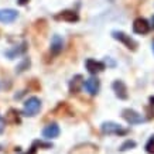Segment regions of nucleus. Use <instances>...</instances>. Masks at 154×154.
<instances>
[{
    "mask_svg": "<svg viewBox=\"0 0 154 154\" xmlns=\"http://www.w3.org/2000/svg\"><path fill=\"white\" fill-rule=\"evenodd\" d=\"M28 86H30V88L33 86L34 89H40V84L37 82V79H33L31 82H30V85H28Z\"/></svg>",
    "mask_w": 154,
    "mask_h": 154,
    "instance_id": "obj_20",
    "label": "nucleus"
},
{
    "mask_svg": "<svg viewBox=\"0 0 154 154\" xmlns=\"http://www.w3.org/2000/svg\"><path fill=\"white\" fill-rule=\"evenodd\" d=\"M0 149H2V147H0Z\"/></svg>",
    "mask_w": 154,
    "mask_h": 154,
    "instance_id": "obj_25",
    "label": "nucleus"
},
{
    "mask_svg": "<svg viewBox=\"0 0 154 154\" xmlns=\"http://www.w3.org/2000/svg\"><path fill=\"white\" fill-rule=\"evenodd\" d=\"M84 82L85 81H84V76H82V75H75L69 82V92L72 95L78 94L81 91V88L84 86Z\"/></svg>",
    "mask_w": 154,
    "mask_h": 154,
    "instance_id": "obj_12",
    "label": "nucleus"
},
{
    "mask_svg": "<svg viewBox=\"0 0 154 154\" xmlns=\"http://www.w3.org/2000/svg\"><path fill=\"white\" fill-rule=\"evenodd\" d=\"M85 68H86V71H88L91 75H96V74H99V72H102V71L105 69V64L100 62V61L89 58V60L85 61Z\"/></svg>",
    "mask_w": 154,
    "mask_h": 154,
    "instance_id": "obj_6",
    "label": "nucleus"
},
{
    "mask_svg": "<svg viewBox=\"0 0 154 154\" xmlns=\"http://www.w3.org/2000/svg\"><path fill=\"white\" fill-rule=\"evenodd\" d=\"M24 51H26V42H23L21 48H13V50L7 51L6 52V55L9 57L10 60H13V58H16V55H20V54H23Z\"/></svg>",
    "mask_w": 154,
    "mask_h": 154,
    "instance_id": "obj_16",
    "label": "nucleus"
},
{
    "mask_svg": "<svg viewBox=\"0 0 154 154\" xmlns=\"http://www.w3.org/2000/svg\"><path fill=\"white\" fill-rule=\"evenodd\" d=\"M150 105L154 106V96H150Z\"/></svg>",
    "mask_w": 154,
    "mask_h": 154,
    "instance_id": "obj_22",
    "label": "nucleus"
},
{
    "mask_svg": "<svg viewBox=\"0 0 154 154\" xmlns=\"http://www.w3.org/2000/svg\"><path fill=\"white\" fill-rule=\"evenodd\" d=\"M100 130H102V133H105V134H117V136L127 134L126 129H122L120 125H117L115 122H105V123H102Z\"/></svg>",
    "mask_w": 154,
    "mask_h": 154,
    "instance_id": "obj_3",
    "label": "nucleus"
},
{
    "mask_svg": "<svg viewBox=\"0 0 154 154\" xmlns=\"http://www.w3.org/2000/svg\"><path fill=\"white\" fill-rule=\"evenodd\" d=\"M41 110V100L37 96H31L24 102V107H23V115L28 117L35 116L38 112Z\"/></svg>",
    "mask_w": 154,
    "mask_h": 154,
    "instance_id": "obj_1",
    "label": "nucleus"
},
{
    "mask_svg": "<svg viewBox=\"0 0 154 154\" xmlns=\"http://www.w3.org/2000/svg\"><path fill=\"white\" fill-rule=\"evenodd\" d=\"M136 147V141L134 140H126L123 144L120 146V151H126V150H130Z\"/></svg>",
    "mask_w": 154,
    "mask_h": 154,
    "instance_id": "obj_17",
    "label": "nucleus"
},
{
    "mask_svg": "<svg viewBox=\"0 0 154 154\" xmlns=\"http://www.w3.org/2000/svg\"><path fill=\"white\" fill-rule=\"evenodd\" d=\"M122 117L129 125H140V123L144 122V119H143V116H141L140 113H137L133 109H123L122 110Z\"/></svg>",
    "mask_w": 154,
    "mask_h": 154,
    "instance_id": "obj_4",
    "label": "nucleus"
},
{
    "mask_svg": "<svg viewBox=\"0 0 154 154\" xmlns=\"http://www.w3.org/2000/svg\"><path fill=\"white\" fill-rule=\"evenodd\" d=\"M150 28H151V24L143 17H139L133 21V31L136 34H141V35L147 34L150 31Z\"/></svg>",
    "mask_w": 154,
    "mask_h": 154,
    "instance_id": "obj_5",
    "label": "nucleus"
},
{
    "mask_svg": "<svg viewBox=\"0 0 154 154\" xmlns=\"http://www.w3.org/2000/svg\"><path fill=\"white\" fill-rule=\"evenodd\" d=\"M20 113L16 109H9L7 116H6V122H9L11 125H20Z\"/></svg>",
    "mask_w": 154,
    "mask_h": 154,
    "instance_id": "obj_14",
    "label": "nucleus"
},
{
    "mask_svg": "<svg viewBox=\"0 0 154 154\" xmlns=\"http://www.w3.org/2000/svg\"><path fill=\"white\" fill-rule=\"evenodd\" d=\"M112 88L113 91H115V94H116V96L119 99H123V100H126L127 98H129V94H127V86L126 84L123 82V81H115L112 84Z\"/></svg>",
    "mask_w": 154,
    "mask_h": 154,
    "instance_id": "obj_8",
    "label": "nucleus"
},
{
    "mask_svg": "<svg viewBox=\"0 0 154 154\" xmlns=\"http://www.w3.org/2000/svg\"><path fill=\"white\" fill-rule=\"evenodd\" d=\"M19 17L17 10L14 9H0V23H13L14 20Z\"/></svg>",
    "mask_w": 154,
    "mask_h": 154,
    "instance_id": "obj_7",
    "label": "nucleus"
},
{
    "mask_svg": "<svg viewBox=\"0 0 154 154\" xmlns=\"http://www.w3.org/2000/svg\"><path fill=\"white\" fill-rule=\"evenodd\" d=\"M42 136L45 137V139H55L60 136V127L57 123H51V125H48V126L44 127V130H42Z\"/></svg>",
    "mask_w": 154,
    "mask_h": 154,
    "instance_id": "obj_13",
    "label": "nucleus"
},
{
    "mask_svg": "<svg viewBox=\"0 0 154 154\" xmlns=\"http://www.w3.org/2000/svg\"><path fill=\"white\" fill-rule=\"evenodd\" d=\"M30 65H31V61H30V58H24V60L20 62L19 65L16 66V74H21V72H24L26 69H28V68H30Z\"/></svg>",
    "mask_w": 154,
    "mask_h": 154,
    "instance_id": "obj_15",
    "label": "nucleus"
},
{
    "mask_svg": "<svg viewBox=\"0 0 154 154\" xmlns=\"http://www.w3.org/2000/svg\"><path fill=\"white\" fill-rule=\"evenodd\" d=\"M112 37L115 38V40H117L119 42H122V44H125V47L129 48V50H131V51H136L137 47H139L137 41L133 40L130 35H127L126 33H123V31H113Z\"/></svg>",
    "mask_w": 154,
    "mask_h": 154,
    "instance_id": "obj_2",
    "label": "nucleus"
},
{
    "mask_svg": "<svg viewBox=\"0 0 154 154\" xmlns=\"http://www.w3.org/2000/svg\"><path fill=\"white\" fill-rule=\"evenodd\" d=\"M84 88L86 89V92L89 95H96L99 92V88H100V81L98 78H89V79H85L84 82Z\"/></svg>",
    "mask_w": 154,
    "mask_h": 154,
    "instance_id": "obj_9",
    "label": "nucleus"
},
{
    "mask_svg": "<svg viewBox=\"0 0 154 154\" xmlns=\"http://www.w3.org/2000/svg\"><path fill=\"white\" fill-rule=\"evenodd\" d=\"M62 47H64V40L61 35L58 34H54L51 38V48H50V51H51L52 55H58L61 51H62Z\"/></svg>",
    "mask_w": 154,
    "mask_h": 154,
    "instance_id": "obj_11",
    "label": "nucleus"
},
{
    "mask_svg": "<svg viewBox=\"0 0 154 154\" xmlns=\"http://www.w3.org/2000/svg\"><path fill=\"white\" fill-rule=\"evenodd\" d=\"M153 51H154V42H153Z\"/></svg>",
    "mask_w": 154,
    "mask_h": 154,
    "instance_id": "obj_24",
    "label": "nucleus"
},
{
    "mask_svg": "<svg viewBox=\"0 0 154 154\" xmlns=\"http://www.w3.org/2000/svg\"><path fill=\"white\" fill-rule=\"evenodd\" d=\"M55 19L62 20V21H68V23H75V21L79 20V16H78V13L74 11V10H64V11H61L60 14H57Z\"/></svg>",
    "mask_w": 154,
    "mask_h": 154,
    "instance_id": "obj_10",
    "label": "nucleus"
},
{
    "mask_svg": "<svg viewBox=\"0 0 154 154\" xmlns=\"http://www.w3.org/2000/svg\"><path fill=\"white\" fill-rule=\"evenodd\" d=\"M30 2V0H17V5L19 6H26Z\"/></svg>",
    "mask_w": 154,
    "mask_h": 154,
    "instance_id": "obj_21",
    "label": "nucleus"
},
{
    "mask_svg": "<svg viewBox=\"0 0 154 154\" xmlns=\"http://www.w3.org/2000/svg\"><path fill=\"white\" fill-rule=\"evenodd\" d=\"M146 151L149 154H154V136L147 141V144H146Z\"/></svg>",
    "mask_w": 154,
    "mask_h": 154,
    "instance_id": "obj_18",
    "label": "nucleus"
},
{
    "mask_svg": "<svg viewBox=\"0 0 154 154\" xmlns=\"http://www.w3.org/2000/svg\"><path fill=\"white\" fill-rule=\"evenodd\" d=\"M5 127H6V120L3 117L0 116V134H3V131H5Z\"/></svg>",
    "mask_w": 154,
    "mask_h": 154,
    "instance_id": "obj_19",
    "label": "nucleus"
},
{
    "mask_svg": "<svg viewBox=\"0 0 154 154\" xmlns=\"http://www.w3.org/2000/svg\"><path fill=\"white\" fill-rule=\"evenodd\" d=\"M151 26H153V28H154V16L151 17Z\"/></svg>",
    "mask_w": 154,
    "mask_h": 154,
    "instance_id": "obj_23",
    "label": "nucleus"
}]
</instances>
